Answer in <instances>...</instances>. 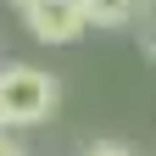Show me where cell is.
Instances as JSON below:
<instances>
[{
    "instance_id": "obj_1",
    "label": "cell",
    "mask_w": 156,
    "mask_h": 156,
    "mask_svg": "<svg viewBox=\"0 0 156 156\" xmlns=\"http://www.w3.org/2000/svg\"><path fill=\"white\" fill-rule=\"evenodd\" d=\"M56 106H62L56 73L34 67V62H0V117H6V128H34Z\"/></svg>"
},
{
    "instance_id": "obj_2",
    "label": "cell",
    "mask_w": 156,
    "mask_h": 156,
    "mask_svg": "<svg viewBox=\"0 0 156 156\" xmlns=\"http://www.w3.org/2000/svg\"><path fill=\"white\" fill-rule=\"evenodd\" d=\"M23 23L39 45H78L95 28L84 0H34V6H23Z\"/></svg>"
},
{
    "instance_id": "obj_3",
    "label": "cell",
    "mask_w": 156,
    "mask_h": 156,
    "mask_svg": "<svg viewBox=\"0 0 156 156\" xmlns=\"http://www.w3.org/2000/svg\"><path fill=\"white\" fill-rule=\"evenodd\" d=\"M145 0H84V11H89V23L95 28H128L134 17H140Z\"/></svg>"
},
{
    "instance_id": "obj_4",
    "label": "cell",
    "mask_w": 156,
    "mask_h": 156,
    "mask_svg": "<svg viewBox=\"0 0 156 156\" xmlns=\"http://www.w3.org/2000/svg\"><path fill=\"white\" fill-rule=\"evenodd\" d=\"M84 156H134V151H128V145H117V140H101V145H89Z\"/></svg>"
},
{
    "instance_id": "obj_5",
    "label": "cell",
    "mask_w": 156,
    "mask_h": 156,
    "mask_svg": "<svg viewBox=\"0 0 156 156\" xmlns=\"http://www.w3.org/2000/svg\"><path fill=\"white\" fill-rule=\"evenodd\" d=\"M0 156H28V145H23V140H11V134H0Z\"/></svg>"
},
{
    "instance_id": "obj_6",
    "label": "cell",
    "mask_w": 156,
    "mask_h": 156,
    "mask_svg": "<svg viewBox=\"0 0 156 156\" xmlns=\"http://www.w3.org/2000/svg\"><path fill=\"white\" fill-rule=\"evenodd\" d=\"M11 6H17V11H23V6H34V0H11Z\"/></svg>"
},
{
    "instance_id": "obj_7",
    "label": "cell",
    "mask_w": 156,
    "mask_h": 156,
    "mask_svg": "<svg viewBox=\"0 0 156 156\" xmlns=\"http://www.w3.org/2000/svg\"><path fill=\"white\" fill-rule=\"evenodd\" d=\"M0 134H6V117H0Z\"/></svg>"
},
{
    "instance_id": "obj_8",
    "label": "cell",
    "mask_w": 156,
    "mask_h": 156,
    "mask_svg": "<svg viewBox=\"0 0 156 156\" xmlns=\"http://www.w3.org/2000/svg\"><path fill=\"white\" fill-rule=\"evenodd\" d=\"M151 6H156V0H151Z\"/></svg>"
}]
</instances>
